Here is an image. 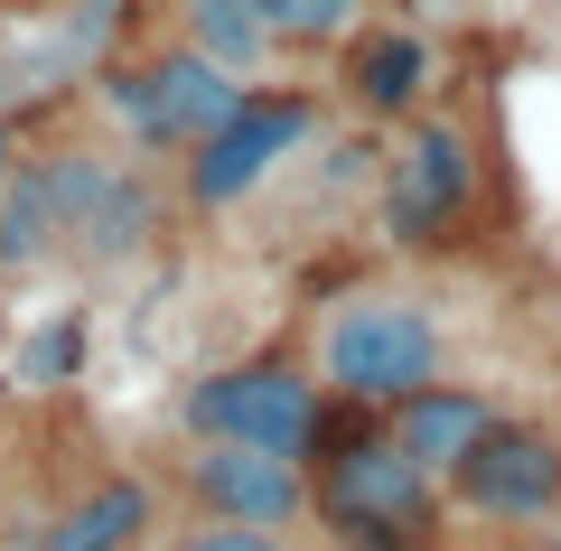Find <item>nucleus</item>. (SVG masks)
<instances>
[{"label":"nucleus","instance_id":"obj_10","mask_svg":"<svg viewBox=\"0 0 561 551\" xmlns=\"http://www.w3.org/2000/svg\"><path fill=\"white\" fill-rule=\"evenodd\" d=\"M383 421H393V439H402V449H412L431 477H449V468L468 458V439L496 421V402H486L478 383H440V375H431L421 393H402Z\"/></svg>","mask_w":561,"mask_h":551},{"label":"nucleus","instance_id":"obj_1","mask_svg":"<svg viewBox=\"0 0 561 551\" xmlns=\"http://www.w3.org/2000/svg\"><path fill=\"white\" fill-rule=\"evenodd\" d=\"M309 514L346 551H421L440 532V477L393 439L383 412L328 393L319 439H309Z\"/></svg>","mask_w":561,"mask_h":551},{"label":"nucleus","instance_id":"obj_16","mask_svg":"<svg viewBox=\"0 0 561 551\" xmlns=\"http://www.w3.org/2000/svg\"><path fill=\"white\" fill-rule=\"evenodd\" d=\"M169 551H290V532H280V524H225V514H206V524L179 532Z\"/></svg>","mask_w":561,"mask_h":551},{"label":"nucleus","instance_id":"obj_5","mask_svg":"<svg viewBox=\"0 0 561 551\" xmlns=\"http://www.w3.org/2000/svg\"><path fill=\"white\" fill-rule=\"evenodd\" d=\"M309 131H319V94H309V84H243V103L179 159V197L197 206V216L253 197V187L300 150Z\"/></svg>","mask_w":561,"mask_h":551},{"label":"nucleus","instance_id":"obj_4","mask_svg":"<svg viewBox=\"0 0 561 551\" xmlns=\"http://www.w3.org/2000/svg\"><path fill=\"white\" fill-rule=\"evenodd\" d=\"M319 412H328V383L300 355H243V365H216L187 393L197 439H243V449H280V458H309Z\"/></svg>","mask_w":561,"mask_h":551},{"label":"nucleus","instance_id":"obj_8","mask_svg":"<svg viewBox=\"0 0 561 551\" xmlns=\"http://www.w3.org/2000/svg\"><path fill=\"white\" fill-rule=\"evenodd\" d=\"M440 486L459 495V514H478V524H552L561 514V439L542 431V421H505L496 412Z\"/></svg>","mask_w":561,"mask_h":551},{"label":"nucleus","instance_id":"obj_3","mask_svg":"<svg viewBox=\"0 0 561 551\" xmlns=\"http://www.w3.org/2000/svg\"><path fill=\"white\" fill-rule=\"evenodd\" d=\"M468 206H478V140H468V122L459 113H412L393 131V150H383V169H375L383 243L431 253V243H449L468 225Z\"/></svg>","mask_w":561,"mask_h":551},{"label":"nucleus","instance_id":"obj_11","mask_svg":"<svg viewBox=\"0 0 561 551\" xmlns=\"http://www.w3.org/2000/svg\"><path fill=\"white\" fill-rule=\"evenodd\" d=\"M140 532H150V477L113 468V477H94V486L66 495L38 551H140Z\"/></svg>","mask_w":561,"mask_h":551},{"label":"nucleus","instance_id":"obj_6","mask_svg":"<svg viewBox=\"0 0 561 551\" xmlns=\"http://www.w3.org/2000/svg\"><path fill=\"white\" fill-rule=\"evenodd\" d=\"M47 177V206H57V243L94 262H122L160 234V187L131 169V159H103V150H38Z\"/></svg>","mask_w":561,"mask_h":551},{"label":"nucleus","instance_id":"obj_13","mask_svg":"<svg viewBox=\"0 0 561 551\" xmlns=\"http://www.w3.org/2000/svg\"><path fill=\"white\" fill-rule=\"evenodd\" d=\"M187 47H206L225 76H253L280 38L262 20V0H187Z\"/></svg>","mask_w":561,"mask_h":551},{"label":"nucleus","instance_id":"obj_15","mask_svg":"<svg viewBox=\"0 0 561 551\" xmlns=\"http://www.w3.org/2000/svg\"><path fill=\"white\" fill-rule=\"evenodd\" d=\"M262 20H272L280 47H328V38H346L356 0H262Z\"/></svg>","mask_w":561,"mask_h":551},{"label":"nucleus","instance_id":"obj_2","mask_svg":"<svg viewBox=\"0 0 561 551\" xmlns=\"http://www.w3.org/2000/svg\"><path fill=\"white\" fill-rule=\"evenodd\" d=\"M440 355H449V336L412 290H356L319 328V383L337 402H356V412H393L402 393H421L440 375Z\"/></svg>","mask_w":561,"mask_h":551},{"label":"nucleus","instance_id":"obj_9","mask_svg":"<svg viewBox=\"0 0 561 551\" xmlns=\"http://www.w3.org/2000/svg\"><path fill=\"white\" fill-rule=\"evenodd\" d=\"M187 505L225 514V524H300L309 514V458H280V449H243V439H197L179 468Z\"/></svg>","mask_w":561,"mask_h":551},{"label":"nucleus","instance_id":"obj_19","mask_svg":"<svg viewBox=\"0 0 561 551\" xmlns=\"http://www.w3.org/2000/svg\"><path fill=\"white\" fill-rule=\"evenodd\" d=\"M10 551H38V542H10Z\"/></svg>","mask_w":561,"mask_h":551},{"label":"nucleus","instance_id":"obj_14","mask_svg":"<svg viewBox=\"0 0 561 551\" xmlns=\"http://www.w3.org/2000/svg\"><path fill=\"white\" fill-rule=\"evenodd\" d=\"M57 253V206H47L38 159H20V177H0V262H47Z\"/></svg>","mask_w":561,"mask_h":551},{"label":"nucleus","instance_id":"obj_7","mask_svg":"<svg viewBox=\"0 0 561 551\" xmlns=\"http://www.w3.org/2000/svg\"><path fill=\"white\" fill-rule=\"evenodd\" d=\"M103 94H113V113L140 131V150L187 159V150H197V140L243 103V76H225L206 47H160V57H140V66H113Z\"/></svg>","mask_w":561,"mask_h":551},{"label":"nucleus","instance_id":"obj_17","mask_svg":"<svg viewBox=\"0 0 561 551\" xmlns=\"http://www.w3.org/2000/svg\"><path fill=\"white\" fill-rule=\"evenodd\" d=\"M28 365H38V375H66V365H76V336L57 328V336H47V346H38V355H28Z\"/></svg>","mask_w":561,"mask_h":551},{"label":"nucleus","instance_id":"obj_12","mask_svg":"<svg viewBox=\"0 0 561 551\" xmlns=\"http://www.w3.org/2000/svg\"><path fill=\"white\" fill-rule=\"evenodd\" d=\"M346 94H356V113H375V122L421 113V94H431V47H421L412 28H365L356 57H346Z\"/></svg>","mask_w":561,"mask_h":551},{"label":"nucleus","instance_id":"obj_18","mask_svg":"<svg viewBox=\"0 0 561 551\" xmlns=\"http://www.w3.org/2000/svg\"><path fill=\"white\" fill-rule=\"evenodd\" d=\"M10 159H20V131H10V122H0V177H10Z\"/></svg>","mask_w":561,"mask_h":551}]
</instances>
